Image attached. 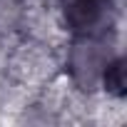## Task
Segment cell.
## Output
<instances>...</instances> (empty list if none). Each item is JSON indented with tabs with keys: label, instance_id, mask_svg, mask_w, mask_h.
I'll return each instance as SVG.
<instances>
[{
	"label": "cell",
	"instance_id": "1",
	"mask_svg": "<svg viewBox=\"0 0 127 127\" xmlns=\"http://www.w3.org/2000/svg\"><path fill=\"white\" fill-rule=\"evenodd\" d=\"M112 0H65V20L75 35H97Z\"/></svg>",
	"mask_w": 127,
	"mask_h": 127
},
{
	"label": "cell",
	"instance_id": "2",
	"mask_svg": "<svg viewBox=\"0 0 127 127\" xmlns=\"http://www.w3.org/2000/svg\"><path fill=\"white\" fill-rule=\"evenodd\" d=\"M100 77H102V85H105V90L110 95L125 97V92H127V77H125V60L122 57L107 60L102 72H100Z\"/></svg>",
	"mask_w": 127,
	"mask_h": 127
}]
</instances>
